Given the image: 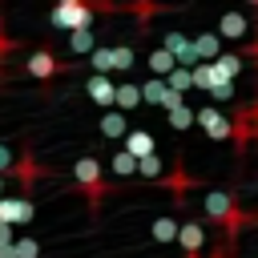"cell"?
Masks as SVG:
<instances>
[{
	"instance_id": "6da1fadb",
	"label": "cell",
	"mask_w": 258,
	"mask_h": 258,
	"mask_svg": "<svg viewBox=\"0 0 258 258\" xmlns=\"http://www.w3.org/2000/svg\"><path fill=\"white\" fill-rule=\"evenodd\" d=\"M97 12H121V8H117V4H89V0H60V4L48 12V20L73 36V32H89Z\"/></svg>"
},
{
	"instance_id": "7a4b0ae2",
	"label": "cell",
	"mask_w": 258,
	"mask_h": 258,
	"mask_svg": "<svg viewBox=\"0 0 258 258\" xmlns=\"http://www.w3.org/2000/svg\"><path fill=\"white\" fill-rule=\"evenodd\" d=\"M206 214H210V222H218V226L226 230V238H230V242L238 238V230H242V226H250V222H254V214H246V210L234 202V194H230V189H210V194H206Z\"/></svg>"
},
{
	"instance_id": "3957f363",
	"label": "cell",
	"mask_w": 258,
	"mask_h": 258,
	"mask_svg": "<svg viewBox=\"0 0 258 258\" xmlns=\"http://www.w3.org/2000/svg\"><path fill=\"white\" fill-rule=\"evenodd\" d=\"M73 177H77V189L85 194V202H89V210H97V206L105 202V194L113 189L97 157H81V161L73 165Z\"/></svg>"
},
{
	"instance_id": "277c9868",
	"label": "cell",
	"mask_w": 258,
	"mask_h": 258,
	"mask_svg": "<svg viewBox=\"0 0 258 258\" xmlns=\"http://www.w3.org/2000/svg\"><path fill=\"white\" fill-rule=\"evenodd\" d=\"M254 137H258V109H238L230 117V141H234V149L246 153Z\"/></svg>"
},
{
	"instance_id": "5b68a950",
	"label": "cell",
	"mask_w": 258,
	"mask_h": 258,
	"mask_svg": "<svg viewBox=\"0 0 258 258\" xmlns=\"http://www.w3.org/2000/svg\"><path fill=\"white\" fill-rule=\"evenodd\" d=\"M24 69H28V77H36V81H52V77H56V73H64L69 64H60L52 48H36V52L28 56V64H24Z\"/></svg>"
},
{
	"instance_id": "8992f818",
	"label": "cell",
	"mask_w": 258,
	"mask_h": 258,
	"mask_svg": "<svg viewBox=\"0 0 258 258\" xmlns=\"http://www.w3.org/2000/svg\"><path fill=\"white\" fill-rule=\"evenodd\" d=\"M16 177H20V198H28L32 194V185H36V177L44 173L36 161H32V149L28 145H20V153H16V169H12Z\"/></svg>"
},
{
	"instance_id": "52a82bcc",
	"label": "cell",
	"mask_w": 258,
	"mask_h": 258,
	"mask_svg": "<svg viewBox=\"0 0 258 258\" xmlns=\"http://www.w3.org/2000/svg\"><path fill=\"white\" fill-rule=\"evenodd\" d=\"M85 93H89L97 105H105V113H109V109H113V101H117V85H113L109 77H97V73L85 81Z\"/></svg>"
},
{
	"instance_id": "ba28073f",
	"label": "cell",
	"mask_w": 258,
	"mask_h": 258,
	"mask_svg": "<svg viewBox=\"0 0 258 258\" xmlns=\"http://www.w3.org/2000/svg\"><path fill=\"white\" fill-rule=\"evenodd\" d=\"M198 125L210 133V141H222V137H230V121H226L218 109H210V105H202V109H198Z\"/></svg>"
},
{
	"instance_id": "9c48e42d",
	"label": "cell",
	"mask_w": 258,
	"mask_h": 258,
	"mask_svg": "<svg viewBox=\"0 0 258 258\" xmlns=\"http://www.w3.org/2000/svg\"><path fill=\"white\" fill-rule=\"evenodd\" d=\"M125 149H129L137 161H145V157H153V153H157V141H153V133H145V129H129Z\"/></svg>"
},
{
	"instance_id": "30bf717a",
	"label": "cell",
	"mask_w": 258,
	"mask_h": 258,
	"mask_svg": "<svg viewBox=\"0 0 258 258\" xmlns=\"http://www.w3.org/2000/svg\"><path fill=\"white\" fill-rule=\"evenodd\" d=\"M218 32H222L226 40H242V36L250 32V20H246L242 12H222V20H218Z\"/></svg>"
},
{
	"instance_id": "8fae6325",
	"label": "cell",
	"mask_w": 258,
	"mask_h": 258,
	"mask_svg": "<svg viewBox=\"0 0 258 258\" xmlns=\"http://www.w3.org/2000/svg\"><path fill=\"white\" fill-rule=\"evenodd\" d=\"M177 242H181V250H185V254H202V246H206V230H202L198 222H181Z\"/></svg>"
},
{
	"instance_id": "7c38bea8",
	"label": "cell",
	"mask_w": 258,
	"mask_h": 258,
	"mask_svg": "<svg viewBox=\"0 0 258 258\" xmlns=\"http://www.w3.org/2000/svg\"><path fill=\"white\" fill-rule=\"evenodd\" d=\"M145 97H141V85H133V81H121L117 85V101H113V109L117 113H129V109H137Z\"/></svg>"
},
{
	"instance_id": "4fadbf2b",
	"label": "cell",
	"mask_w": 258,
	"mask_h": 258,
	"mask_svg": "<svg viewBox=\"0 0 258 258\" xmlns=\"http://www.w3.org/2000/svg\"><path fill=\"white\" fill-rule=\"evenodd\" d=\"M194 52H198V60H202V64H210V60H218V56H222V44H218V36H214V32H198V36H194Z\"/></svg>"
},
{
	"instance_id": "5bb4252c",
	"label": "cell",
	"mask_w": 258,
	"mask_h": 258,
	"mask_svg": "<svg viewBox=\"0 0 258 258\" xmlns=\"http://www.w3.org/2000/svg\"><path fill=\"white\" fill-rule=\"evenodd\" d=\"M177 69V60L165 52V48H149V73L153 77H161V81H169V73Z\"/></svg>"
},
{
	"instance_id": "9a60e30c",
	"label": "cell",
	"mask_w": 258,
	"mask_h": 258,
	"mask_svg": "<svg viewBox=\"0 0 258 258\" xmlns=\"http://www.w3.org/2000/svg\"><path fill=\"white\" fill-rule=\"evenodd\" d=\"M97 48H101V44H97L93 28H89V32H73V36H69V52H73V56H93Z\"/></svg>"
},
{
	"instance_id": "2e32d148",
	"label": "cell",
	"mask_w": 258,
	"mask_h": 258,
	"mask_svg": "<svg viewBox=\"0 0 258 258\" xmlns=\"http://www.w3.org/2000/svg\"><path fill=\"white\" fill-rule=\"evenodd\" d=\"M101 133H105V137H129V125H125V113H117V109H109V113L101 117Z\"/></svg>"
},
{
	"instance_id": "e0dca14e",
	"label": "cell",
	"mask_w": 258,
	"mask_h": 258,
	"mask_svg": "<svg viewBox=\"0 0 258 258\" xmlns=\"http://www.w3.org/2000/svg\"><path fill=\"white\" fill-rule=\"evenodd\" d=\"M169 169H165V157H145V161H137V177H145V181H161Z\"/></svg>"
},
{
	"instance_id": "ac0fdd59",
	"label": "cell",
	"mask_w": 258,
	"mask_h": 258,
	"mask_svg": "<svg viewBox=\"0 0 258 258\" xmlns=\"http://www.w3.org/2000/svg\"><path fill=\"white\" fill-rule=\"evenodd\" d=\"M133 56H137L133 44H129V40H117V44H113V73H129V69H133Z\"/></svg>"
},
{
	"instance_id": "d6986e66",
	"label": "cell",
	"mask_w": 258,
	"mask_h": 258,
	"mask_svg": "<svg viewBox=\"0 0 258 258\" xmlns=\"http://www.w3.org/2000/svg\"><path fill=\"white\" fill-rule=\"evenodd\" d=\"M194 85H198L202 93H214V89L222 85V77H218L214 64H198V69H194Z\"/></svg>"
},
{
	"instance_id": "ffe728a7",
	"label": "cell",
	"mask_w": 258,
	"mask_h": 258,
	"mask_svg": "<svg viewBox=\"0 0 258 258\" xmlns=\"http://www.w3.org/2000/svg\"><path fill=\"white\" fill-rule=\"evenodd\" d=\"M89 64H93L97 77H109V73H113V44H101V48L89 56Z\"/></svg>"
},
{
	"instance_id": "44dd1931",
	"label": "cell",
	"mask_w": 258,
	"mask_h": 258,
	"mask_svg": "<svg viewBox=\"0 0 258 258\" xmlns=\"http://www.w3.org/2000/svg\"><path fill=\"white\" fill-rule=\"evenodd\" d=\"M214 69H218V77H222V81H234V77L242 73V56H234V52H222V56L214 60Z\"/></svg>"
},
{
	"instance_id": "7402d4cb",
	"label": "cell",
	"mask_w": 258,
	"mask_h": 258,
	"mask_svg": "<svg viewBox=\"0 0 258 258\" xmlns=\"http://www.w3.org/2000/svg\"><path fill=\"white\" fill-rule=\"evenodd\" d=\"M113 173H117V177H133V173H137V157H133L129 149H117V153H113Z\"/></svg>"
},
{
	"instance_id": "603a6c76",
	"label": "cell",
	"mask_w": 258,
	"mask_h": 258,
	"mask_svg": "<svg viewBox=\"0 0 258 258\" xmlns=\"http://www.w3.org/2000/svg\"><path fill=\"white\" fill-rule=\"evenodd\" d=\"M169 89H173L177 97H181V93H189V89H194V69H181V64H177V69L169 73Z\"/></svg>"
},
{
	"instance_id": "cb8c5ba5",
	"label": "cell",
	"mask_w": 258,
	"mask_h": 258,
	"mask_svg": "<svg viewBox=\"0 0 258 258\" xmlns=\"http://www.w3.org/2000/svg\"><path fill=\"white\" fill-rule=\"evenodd\" d=\"M177 230H181V226H177L173 218H157V222H153V242H177Z\"/></svg>"
},
{
	"instance_id": "d4e9b609",
	"label": "cell",
	"mask_w": 258,
	"mask_h": 258,
	"mask_svg": "<svg viewBox=\"0 0 258 258\" xmlns=\"http://www.w3.org/2000/svg\"><path fill=\"white\" fill-rule=\"evenodd\" d=\"M16 258H40V238L20 234V238H16Z\"/></svg>"
},
{
	"instance_id": "484cf974",
	"label": "cell",
	"mask_w": 258,
	"mask_h": 258,
	"mask_svg": "<svg viewBox=\"0 0 258 258\" xmlns=\"http://www.w3.org/2000/svg\"><path fill=\"white\" fill-rule=\"evenodd\" d=\"M194 121H198V113H194L189 105H177V109L169 113V125H173V129H189Z\"/></svg>"
},
{
	"instance_id": "4316f807",
	"label": "cell",
	"mask_w": 258,
	"mask_h": 258,
	"mask_svg": "<svg viewBox=\"0 0 258 258\" xmlns=\"http://www.w3.org/2000/svg\"><path fill=\"white\" fill-rule=\"evenodd\" d=\"M36 218V206H32V198H16V226H28Z\"/></svg>"
},
{
	"instance_id": "83f0119b",
	"label": "cell",
	"mask_w": 258,
	"mask_h": 258,
	"mask_svg": "<svg viewBox=\"0 0 258 258\" xmlns=\"http://www.w3.org/2000/svg\"><path fill=\"white\" fill-rule=\"evenodd\" d=\"M12 169H16V153H12V145L0 141V173H12Z\"/></svg>"
},
{
	"instance_id": "f1b7e54d",
	"label": "cell",
	"mask_w": 258,
	"mask_h": 258,
	"mask_svg": "<svg viewBox=\"0 0 258 258\" xmlns=\"http://www.w3.org/2000/svg\"><path fill=\"white\" fill-rule=\"evenodd\" d=\"M210 97H214V101H230V97H234V81H222V85H218Z\"/></svg>"
},
{
	"instance_id": "f546056e",
	"label": "cell",
	"mask_w": 258,
	"mask_h": 258,
	"mask_svg": "<svg viewBox=\"0 0 258 258\" xmlns=\"http://www.w3.org/2000/svg\"><path fill=\"white\" fill-rule=\"evenodd\" d=\"M12 242H16V226L0 222V246H12Z\"/></svg>"
},
{
	"instance_id": "4dcf8cb0",
	"label": "cell",
	"mask_w": 258,
	"mask_h": 258,
	"mask_svg": "<svg viewBox=\"0 0 258 258\" xmlns=\"http://www.w3.org/2000/svg\"><path fill=\"white\" fill-rule=\"evenodd\" d=\"M0 258H16V242L12 246H0Z\"/></svg>"
},
{
	"instance_id": "1f68e13d",
	"label": "cell",
	"mask_w": 258,
	"mask_h": 258,
	"mask_svg": "<svg viewBox=\"0 0 258 258\" xmlns=\"http://www.w3.org/2000/svg\"><path fill=\"white\" fill-rule=\"evenodd\" d=\"M254 222H258V214H254Z\"/></svg>"
},
{
	"instance_id": "d6a6232c",
	"label": "cell",
	"mask_w": 258,
	"mask_h": 258,
	"mask_svg": "<svg viewBox=\"0 0 258 258\" xmlns=\"http://www.w3.org/2000/svg\"><path fill=\"white\" fill-rule=\"evenodd\" d=\"M0 185H4V181H0Z\"/></svg>"
}]
</instances>
